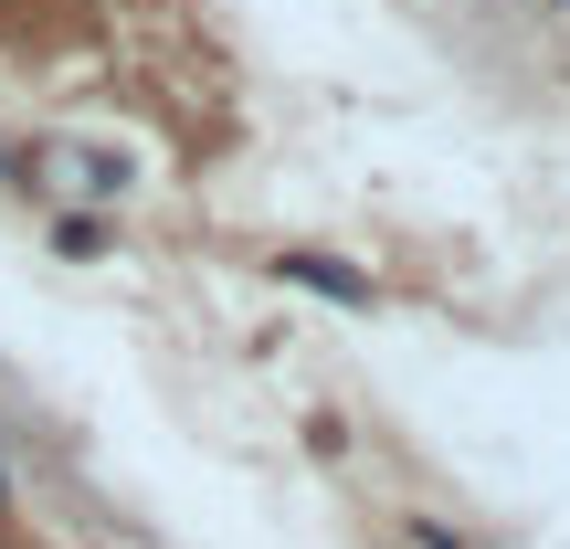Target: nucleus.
Wrapping results in <instances>:
<instances>
[{"label":"nucleus","instance_id":"nucleus-1","mask_svg":"<svg viewBox=\"0 0 570 549\" xmlns=\"http://www.w3.org/2000/svg\"><path fill=\"white\" fill-rule=\"evenodd\" d=\"M275 275L285 285H317V296H338V306H370V275L360 265H327V254H275Z\"/></svg>","mask_w":570,"mask_h":549},{"label":"nucleus","instance_id":"nucleus-2","mask_svg":"<svg viewBox=\"0 0 570 549\" xmlns=\"http://www.w3.org/2000/svg\"><path fill=\"white\" fill-rule=\"evenodd\" d=\"M0 497H11V476H0Z\"/></svg>","mask_w":570,"mask_h":549},{"label":"nucleus","instance_id":"nucleus-3","mask_svg":"<svg viewBox=\"0 0 570 549\" xmlns=\"http://www.w3.org/2000/svg\"><path fill=\"white\" fill-rule=\"evenodd\" d=\"M560 11H570V0H560Z\"/></svg>","mask_w":570,"mask_h":549}]
</instances>
